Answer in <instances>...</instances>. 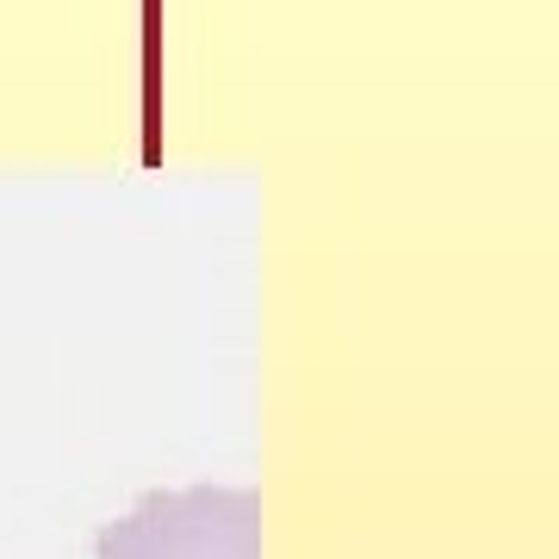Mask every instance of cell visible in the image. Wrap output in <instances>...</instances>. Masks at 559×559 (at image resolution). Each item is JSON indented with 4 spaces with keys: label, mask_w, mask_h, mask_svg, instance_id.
Here are the masks:
<instances>
[{
    "label": "cell",
    "mask_w": 559,
    "mask_h": 559,
    "mask_svg": "<svg viewBox=\"0 0 559 559\" xmlns=\"http://www.w3.org/2000/svg\"><path fill=\"white\" fill-rule=\"evenodd\" d=\"M94 559H261V498L249 485L143 491L100 528Z\"/></svg>",
    "instance_id": "6da1fadb"
}]
</instances>
